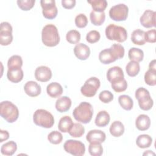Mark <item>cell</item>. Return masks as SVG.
<instances>
[{
    "label": "cell",
    "instance_id": "22",
    "mask_svg": "<svg viewBox=\"0 0 156 156\" xmlns=\"http://www.w3.org/2000/svg\"><path fill=\"white\" fill-rule=\"evenodd\" d=\"M110 118L108 113L105 110H102L98 112L95 118V124L98 127H105L110 121Z\"/></svg>",
    "mask_w": 156,
    "mask_h": 156
},
{
    "label": "cell",
    "instance_id": "48",
    "mask_svg": "<svg viewBox=\"0 0 156 156\" xmlns=\"http://www.w3.org/2000/svg\"><path fill=\"white\" fill-rule=\"evenodd\" d=\"M0 31H8L12 32V27L8 22H2L1 23Z\"/></svg>",
    "mask_w": 156,
    "mask_h": 156
},
{
    "label": "cell",
    "instance_id": "25",
    "mask_svg": "<svg viewBox=\"0 0 156 156\" xmlns=\"http://www.w3.org/2000/svg\"><path fill=\"white\" fill-rule=\"evenodd\" d=\"M16 149V143L13 141H10L2 145L1 147V152L2 155L11 156L15 153Z\"/></svg>",
    "mask_w": 156,
    "mask_h": 156
},
{
    "label": "cell",
    "instance_id": "19",
    "mask_svg": "<svg viewBox=\"0 0 156 156\" xmlns=\"http://www.w3.org/2000/svg\"><path fill=\"white\" fill-rule=\"evenodd\" d=\"M71 100L68 96L59 98L55 102V108L58 112H67L71 106Z\"/></svg>",
    "mask_w": 156,
    "mask_h": 156
},
{
    "label": "cell",
    "instance_id": "44",
    "mask_svg": "<svg viewBox=\"0 0 156 156\" xmlns=\"http://www.w3.org/2000/svg\"><path fill=\"white\" fill-rule=\"evenodd\" d=\"M99 98L101 102L107 104L113 99V94L108 90H104L99 93Z\"/></svg>",
    "mask_w": 156,
    "mask_h": 156
},
{
    "label": "cell",
    "instance_id": "27",
    "mask_svg": "<svg viewBox=\"0 0 156 156\" xmlns=\"http://www.w3.org/2000/svg\"><path fill=\"white\" fill-rule=\"evenodd\" d=\"M152 139L151 136L147 134L140 135L136 140V144L137 146L142 149L150 147L152 144Z\"/></svg>",
    "mask_w": 156,
    "mask_h": 156
},
{
    "label": "cell",
    "instance_id": "12",
    "mask_svg": "<svg viewBox=\"0 0 156 156\" xmlns=\"http://www.w3.org/2000/svg\"><path fill=\"white\" fill-rule=\"evenodd\" d=\"M52 77L51 69L46 66H40L36 68L35 71V77L37 80L46 82L49 81Z\"/></svg>",
    "mask_w": 156,
    "mask_h": 156
},
{
    "label": "cell",
    "instance_id": "24",
    "mask_svg": "<svg viewBox=\"0 0 156 156\" xmlns=\"http://www.w3.org/2000/svg\"><path fill=\"white\" fill-rule=\"evenodd\" d=\"M109 130L112 136L115 137H119L124 133V126L121 121H115L110 125Z\"/></svg>",
    "mask_w": 156,
    "mask_h": 156
},
{
    "label": "cell",
    "instance_id": "32",
    "mask_svg": "<svg viewBox=\"0 0 156 156\" xmlns=\"http://www.w3.org/2000/svg\"><path fill=\"white\" fill-rule=\"evenodd\" d=\"M91 4L93 11L97 12H102L107 6V2L105 0H91L87 1Z\"/></svg>",
    "mask_w": 156,
    "mask_h": 156
},
{
    "label": "cell",
    "instance_id": "36",
    "mask_svg": "<svg viewBox=\"0 0 156 156\" xmlns=\"http://www.w3.org/2000/svg\"><path fill=\"white\" fill-rule=\"evenodd\" d=\"M13 40L12 32L0 31V44L2 46H7L10 44Z\"/></svg>",
    "mask_w": 156,
    "mask_h": 156
},
{
    "label": "cell",
    "instance_id": "41",
    "mask_svg": "<svg viewBox=\"0 0 156 156\" xmlns=\"http://www.w3.org/2000/svg\"><path fill=\"white\" fill-rule=\"evenodd\" d=\"M35 0H18L17 4L18 7L23 10L27 11L30 10L34 5Z\"/></svg>",
    "mask_w": 156,
    "mask_h": 156
},
{
    "label": "cell",
    "instance_id": "2",
    "mask_svg": "<svg viewBox=\"0 0 156 156\" xmlns=\"http://www.w3.org/2000/svg\"><path fill=\"white\" fill-rule=\"evenodd\" d=\"M73 115L77 121L87 124L91 120L93 115V107L88 102H82L74 108Z\"/></svg>",
    "mask_w": 156,
    "mask_h": 156
},
{
    "label": "cell",
    "instance_id": "26",
    "mask_svg": "<svg viewBox=\"0 0 156 156\" xmlns=\"http://www.w3.org/2000/svg\"><path fill=\"white\" fill-rule=\"evenodd\" d=\"M145 32L141 29H136L133 30L131 35V40L135 44L143 45L145 44L144 38Z\"/></svg>",
    "mask_w": 156,
    "mask_h": 156
},
{
    "label": "cell",
    "instance_id": "7",
    "mask_svg": "<svg viewBox=\"0 0 156 156\" xmlns=\"http://www.w3.org/2000/svg\"><path fill=\"white\" fill-rule=\"evenodd\" d=\"M100 85L99 79L96 77H91L87 79L81 87V93L86 97H93L96 94Z\"/></svg>",
    "mask_w": 156,
    "mask_h": 156
},
{
    "label": "cell",
    "instance_id": "23",
    "mask_svg": "<svg viewBox=\"0 0 156 156\" xmlns=\"http://www.w3.org/2000/svg\"><path fill=\"white\" fill-rule=\"evenodd\" d=\"M73 124L74 123L70 116H64L60 118L58 122V128L60 132L66 133L69 131Z\"/></svg>",
    "mask_w": 156,
    "mask_h": 156
},
{
    "label": "cell",
    "instance_id": "4",
    "mask_svg": "<svg viewBox=\"0 0 156 156\" xmlns=\"http://www.w3.org/2000/svg\"><path fill=\"white\" fill-rule=\"evenodd\" d=\"M33 121L36 125L46 129L52 127L54 124L53 115L44 109H38L34 112Z\"/></svg>",
    "mask_w": 156,
    "mask_h": 156
},
{
    "label": "cell",
    "instance_id": "8",
    "mask_svg": "<svg viewBox=\"0 0 156 156\" xmlns=\"http://www.w3.org/2000/svg\"><path fill=\"white\" fill-rule=\"evenodd\" d=\"M65 151L76 156H81L85 152V144L80 141L75 140H68L63 145Z\"/></svg>",
    "mask_w": 156,
    "mask_h": 156
},
{
    "label": "cell",
    "instance_id": "20",
    "mask_svg": "<svg viewBox=\"0 0 156 156\" xmlns=\"http://www.w3.org/2000/svg\"><path fill=\"white\" fill-rule=\"evenodd\" d=\"M48 94L53 98H56L63 93V88L62 85L57 82H51L46 87Z\"/></svg>",
    "mask_w": 156,
    "mask_h": 156
},
{
    "label": "cell",
    "instance_id": "33",
    "mask_svg": "<svg viewBox=\"0 0 156 156\" xmlns=\"http://www.w3.org/2000/svg\"><path fill=\"white\" fill-rule=\"evenodd\" d=\"M68 133L72 137H81L85 133V128L80 123H74Z\"/></svg>",
    "mask_w": 156,
    "mask_h": 156
},
{
    "label": "cell",
    "instance_id": "37",
    "mask_svg": "<svg viewBox=\"0 0 156 156\" xmlns=\"http://www.w3.org/2000/svg\"><path fill=\"white\" fill-rule=\"evenodd\" d=\"M144 81L146 84L150 86L156 85V71L148 69L144 74Z\"/></svg>",
    "mask_w": 156,
    "mask_h": 156
},
{
    "label": "cell",
    "instance_id": "16",
    "mask_svg": "<svg viewBox=\"0 0 156 156\" xmlns=\"http://www.w3.org/2000/svg\"><path fill=\"white\" fill-rule=\"evenodd\" d=\"M74 53L76 57L81 60H87L90 54V48L84 43H78L74 48Z\"/></svg>",
    "mask_w": 156,
    "mask_h": 156
},
{
    "label": "cell",
    "instance_id": "40",
    "mask_svg": "<svg viewBox=\"0 0 156 156\" xmlns=\"http://www.w3.org/2000/svg\"><path fill=\"white\" fill-rule=\"evenodd\" d=\"M111 86L115 91L117 93L122 92L127 89V82L125 79H123L121 80L111 83Z\"/></svg>",
    "mask_w": 156,
    "mask_h": 156
},
{
    "label": "cell",
    "instance_id": "15",
    "mask_svg": "<svg viewBox=\"0 0 156 156\" xmlns=\"http://www.w3.org/2000/svg\"><path fill=\"white\" fill-rule=\"evenodd\" d=\"M106 138L105 133L101 130H91L86 136L87 140L90 143H103Z\"/></svg>",
    "mask_w": 156,
    "mask_h": 156
},
{
    "label": "cell",
    "instance_id": "30",
    "mask_svg": "<svg viewBox=\"0 0 156 156\" xmlns=\"http://www.w3.org/2000/svg\"><path fill=\"white\" fill-rule=\"evenodd\" d=\"M118 102L121 107L126 110H130L133 105L132 99L128 95L122 94L119 96Z\"/></svg>",
    "mask_w": 156,
    "mask_h": 156
},
{
    "label": "cell",
    "instance_id": "35",
    "mask_svg": "<svg viewBox=\"0 0 156 156\" xmlns=\"http://www.w3.org/2000/svg\"><path fill=\"white\" fill-rule=\"evenodd\" d=\"M66 39L71 44H77L80 40V34L76 30H71L67 32Z\"/></svg>",
    "mask_w": 156,
    "mask_h": 156
},
{
    "label": "cell",
    "instance_id": "28",
    "mask_svg": "<svg viewBox=\"0 0 156 156\" xmlns=\"http://www.w3.org/2000/svg\"><path fill=\"white\" fill-rule=\"evenodd\" d=\"M90 19L91 23L94 26H101L105 21V14L104 12H97L92 10L90 14Z\"/></svg>",
    "mask_w": 156,
    "mask_h": 156
},
{
    "label": "cell",
    "instance_id": "18",
    "mask_svg": "<svg viewBox=\"0 0 156 156\" xmlns=\"http://www.w3.org/2000/svg\"><path fill=\"white\" fill-rule=\"evenodd\" d=\"M24 90L26 94L30 97H36L41 93V87L36 82L30 80L27 82L24 86Z\"/></svg>",
    "mask_w": 156,
    "mask_h": 156
},
{
    "label": "cell",
    "instance_id": "47",
    "mask_svg": "<svg viewBox=\"0 0 156 156\" xmlns=\"http://www.w3.org/2000/svg\"><path fill=\"white\" fill-rule=\"evenodd\" d=\"M76 2L75 0H62V5L65 9H70L75 6Z\"/></svg>",
    "mask_w": 156,
    "mask_h": 156
},
{
    "label": "cell",
    "instance_id": "13",
    "mask_svg": "<svg viewBox=\"0 0 156 156\" xmlns=\"http://www.w3.org/2000/svg\"><path fill=\"white\" fill-rule=\"evenodd\" d=\"M99 59L102 63L107 65L114 62L118 59V57L110 47V48L105 49L99 52Z\"/></svg>",
    "mask_w": 156,
    "mask_h": 156
},
{
    "label": "cell",
    "instance_id": "5",
    "mask_svg": "<svg viewBox=\"0 0 156 156\" xmlns=\"http://www.w3.org/2000/svg\"><path fill=\"white\" fill-rule=\"evenodd\" d=\"M105 35L110 40L122 43L127 40V32L124 27L110 24L105 28Z\"/></svg>",
    "mask_w": 156,
    "mask_h": 156
},
{
    "label": "cell",
    "instance_id": "6",
    "mask_svg": "<svg viewBox=\"0 0 156 156\" xmlns=\"http://www.w3.org/2000/svg\"><path fill=\"white\" fill-rule=\"evenodd\" d=\"M135 98L138 100L140 108L143 110H150L154 104L152 99L147 90L144 87H140L135 91Z\"/></svg>",
    "mask_w": 156,
    "mask_h": 156
},
{
    "label": "cell",
    "instance_id": "9",
    "mask_svg": "<svg viewBox=\"0 0 156 156\" xmlns=\"http://www.w3.org/2000/svg\"><path fill=\"white\" fill-rule=\"evenodd\" d=\"M129 8L124 4H118L112 6L109 10L110 18L116 21H125L128 16Z\"/></svg>",
    "mask_w": 156,
    "mask_h": 156
},
{
    "label": "cell",
    "instance_id": "43",
    "mask_svg": "<svg viewBox=\"0 0 156 156\" xmlns=\"http://www.w3.org/2000/svg\"><path fill=\"white\" fill-rule=\"evenodd\" d=\"M101 38L100 33L96 30H93L90 31L86 36V40L87 41L90 43H94L98 42Z\"/></svg>",
    "mask_w": 156,
    "mask_h": 156
},
{
    "label": "cell",
    "instance_id": "10",
    "mask_svg": "<svg viewBox=\"0 0 156 156\" xmlns=\"http://www.w3.org/2000/svg\"><path fill=\"white\" fill-rule=\"evenodd\" d=\"M40 4L43 9L42 13L45 18L52 20L57 16L58 10L54 0H41Z\"/></svg>",
    "mask_w": 156,
    "mask_h": 156
},
{
    "label": "cell",
    "instance_id": "39",
    "mask_svg": "<svg viewBox=\"0 0 156 156\" xmlns=\"http://www.w3.org/2000/svg\"><path fill=\"white\" fill-rule=\"evenodd\" d=\"M23 65V60L21 56L18 55H13L10 57L7 62L8 68L13 67L21 68Z\"/></svg>",
    "mask_w": 156,
    "mask_h": 156
},
{
    "label": "cell",
    "instance_id": "51",
    "mask_svg": "<svg viewBox=\"0 0 156 156\" xmlns=\"http://www.w3.org/2000/svg\"><path fill=\"white\" fill-rule=\"evenodd\" d=\"M155 155V154L154 152H152V151H146V152H145L144 153H143V155Z\"/></svg>",
    "mask_w": 156,
    "mask_h": 156
},
{
    "label": "cell",
    "instance_id": "50",
    "mask_svg": "<svg viewBox=\"0 0 156 156\" xmlns=\"http://www.w3.org/2000/svg\"><path fill=\"white\" fill-rule=\"evenodd\" d=\"M149 69L151 70H154V71H156V66H155V60H152L149 65Z\"/></svg>",
    "mask_w": 156,
    "mask_h": 156
},
{
    "label": "cell",
    "instance_id": "11",
    "mask_svg": "<svg viewBox=\"0 0 156 156\" xmlns=\"http://www.w3.org/2000/svg\"><path fill=\"white\" fill-rule=\"evenodd\" d=\"M156 13L151 10L144 12L140 19L141 24L146 28H151L156 26Z\"/></svg>",
    "mask_w": 156,
    "mask_h": 156
},
{
    "label": "cell",
    "instance_id": "45",
    "mask_svg": "<svg viewBox=\"0 0 156 156\" xmlns=\"http://www.w3.org/2000/svg\"><path fill=\"white\" fill-rule=\"evenodd\" d=\"M111 48L116 54L118 59L122 58L124 55V48L120 44L114 43L111 46Z\"/></svg>",
    "mask_w": 156,
    "mask_h": 156
},
{
    "label": "cell",
    "instance_id": "42",
    "mask_svg": "<svg viewBox=\"0 0 156 156\" xmlns=\"http://www.w3.org/2000/svg\"><path fill=\"white\" fill-rule=\"evenodd\" d=\"M88 19L86 15L83 13L77 15L75 18L76 26L79 28H83L88 24Z\"/></svg>",
    "mask_w": 156,
    "mask_h": 156
},
{
    "label": "cell",
    "instance_id": "17",
    "mask_svg": "<svg viewBox=\"0 0 156 156\" xmlns=\"http://www.w3.org/2000/svg\"><path fill=\"white\" fill-rule=\"evenodd\" d=\"M24 76L21 68L13 67L8 68L7 77L9 80L13 83H18L22 80Z\"/></svg>",
    "mask_w": 156,
    "mask_h": 156
},
{
    "label": "cell",
    "instance_id": "46",
    "mask_svg": "<svg viewBox=\"0 0 156 156\" xmlns=\"http://www.w3.org/2000/svg\"><path fill=\"white\" fill-rule=\"evenodd\" d=\"M156 30L155 29H151L146 32L144 34L145 41L149 43H154L156 41Z\"/></svg>",
    "mask_w": 156,
    "mask_h": 156
},
{
    "label": "cell",
    "instance_id": "49",
    "mask_svg": "<svg viewBox=\"0 0 156 156\" xmlns=\"http://www.w3.org/2000/svg\"><path fill=\"white\" fill-rule=\"evenodd\" d=\"M0 142L2 143L3 141L7 140L9 138V133L7 130H0Z\"/></svg>",
    "mask_w": 156,
    "mask_h": 156
},
{
    "label": "cell",
    "instance_id": "29",
    "mask_svg": "<svg viewBox=\"0 0 156 156\" xmlns=\"http://www.w3.org/2000/svg\"><path fill=\"white\" fill-rule=\"evenodd\" d=\"M128 57L130 61L140 62L143 60L144 52L141 49L137 48H131L129 51Z\"/></svg>",
    "mask_w": 156,
    "mask_h": 156
},
{
    "label": "cell",
    "instance_id": "3",
    "mask_svg": "<svg viewBox=\"0 0 156 156\" xmlns=\"http://www.w3.org/2000/svg\"><path fill=\"white\" fill-rule=\"evenodd\" d=\"M0 114L7 122L12 123L17 120L19 116V110L17 107L12 102L5 101L1 102Z\"/></svg>",
    "mask_w": 156,
    "mask_h": 156
},
{
    "label": "cell",
    "instance_id": "34",
    "mask_svg": "<svg viewBox=\"0 0 156 156\" xmlns=\"http://www.w3.org/2000/svg\"><path fill=\"white\" fill-rule=\"evenodd\" d=\"M88 152L91 155L101 156L103 153V147L101 143H91L88 146Z\"/></svg>",
    "mask_w": 156,
    "mask_h": 156
},
{
    "label": "cell",
    "instance_id": "1",
    "mask_svg": "<svg viewBox=\"0 0 156 156\" xmlns=\"http://www.w3.org/2000/svg\"><path fill=\"white\" fill-rule=\"evenodd\" d=\"M41 40L46 46H57L60 42V36L57 27L52 24L44 26L41 32Z\"/></svg>",
    "mask_w": 156,
    "mask_h": 156
},
{
    "label": "cell",
    "instance_id": "38",
    "mask_svg": "<svg viewBox=\"0 0 156 156\" xmlns=\"http://www.w3.org/2000/svg\"><path fill=\"white\" fill-rule=\"evenodd\" d=\"M48 140L52 144H58L62 141L63 135L60 132L54 130L49 133L48 135Z\"/></svg>",
    "mask_w": 156,
    "mask_h": 156
},
{
    "label": "cell",
    "instance_id": "21",
    "mask_svg": "<svg viewBox=\"0 0 156 156\" xmlns=\"http://www.w3.org/2000/svg\"><path fill=\"white\" fill-rule=\"evenodd\" d=\"M151 125V120L149 117L144 114L140 115L136 119L135 126L136 127L141 131L147 130Z\"/></svg>",
    "mask_w": 156,
    "mask_h": 156
},
{
    "label": "cell",
    "instance_id": "14",
    "mask_svg": "<svg viewBox=\"0 0 156 156\" xmlns=\"http://www.w3.org/2000/svg\"><path fill=\"white\" fill-rule=\"evenodd\" d=\"M107 79L111 83L124 79V75L122 68L116 66L109 68L107 72Z\"/></svg>",
    "mask_w": 156,
    "mask_h": 156
},
{
    "label": "cell",
    "instance_id": "31",
    "mask_svg": "<svg viewBox=\"0 0 156 156\" xmlns=\"http://www.w3.org/2000/svg\"><path fill=\"white\" fill-rule=\"evenodd\" d=\"M127 74L130 77L136 76L140 71V66L138 62L135 61H130L126 66Z\"/></svg>",
    "mask_w": 156,
    "mask_h": 156
}]
</instances>
